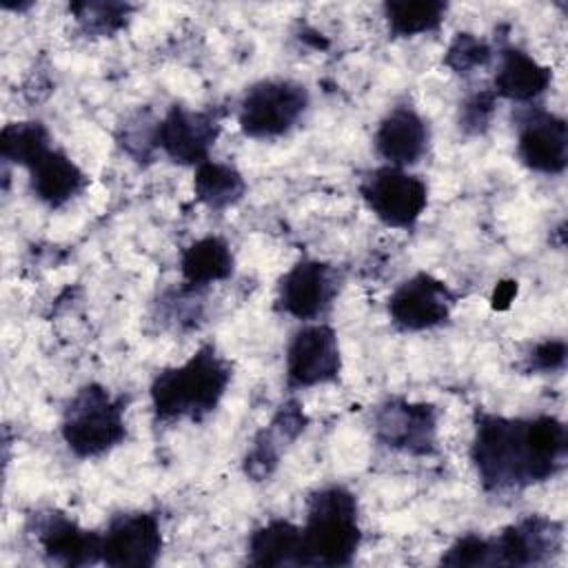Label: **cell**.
<instances>
[{
  "label": "cell",
  "instance_id": "6da1fadb",
  "mask_svg": "<svg viewBox=\"0 0 568 568\" xmlns=\"http://www.w3.org/2000/svg\"><path fill=\"white\" fill-rule=\"evenodd\" d=\"M568 433L555 415L504 417L477 413L470 459L490 493L528 488L552 479L566 464Z\"/></svg>",
  "mask_w": 568,
  "mask_h": 568
},
{
  "label": "cell",
  "instance_id": "7a4b0ae2",
  "mask_svg": "<svg viewBox=\"0 0 568 568\" xmlns=\"http://www.w3.org/2000/svg\"><path fill=\"white\" fill-rule=\"evenodd\" d=\"M231 364L213 344L200 346L186 362L160 371L151 382V406L158 422H202L226 395Z\"/></svg>",
  "mask_w": 568,
  "mask_h": 568
},
{
  "label": "cell",
  "instance_id": "3957f363",
  "mask_svg": "<svg viewBox=\"0 0 568 568\" xmlns=\"http://www.w3.org/2000/svg\"><path fill=\"white\" fill-rule=\"evenodd\" d=\"M362 544L357 497L344 486H324L308 497L302 526V566H348Z\"/></svg>",
  "mask_w": 568,
  "mask_h": 568
},
{
  "label": "cell",
  "instance_id": "277c9868",
  "mask_svg": "<svg viewBox=\"0 0 568 568\" xmlns=\"http://www.w3.org/2000/svg\"><path fill=\"white\" fill-rule=\"evenodd\" d=\"M126 402L102 384H84L62 413L60 435L80 459H95L118 448L126 437Z\"/></svg>",
  "mask_w": 568,
  "mask_h": 568
},
{
  "label": "cell",
  "instance_id": "5b68a950",
  "mask_svg": "<svg viewBox=\"0 0 568 568\" xmlns=\"http://www.w3.org/2000/svg\"><path fill=\"white\" fill-rule=\"evenodd\" d=\"M311 104L308 89L295 80L268 78L246 89L237 124L246 138L273 140L297 126Z\"/></svg>",
  "mask_w": 568,
  "mask_h": 568
},
{
  "label": "cell",
  "instance_id": "8992f818",
  "mask_svg": "<svg viewBox=\"0 0 568 568\" xmlns=\"http://www.w3.org/2000/svg\"><path fill=\"white\" fill-rule=\"evenodd\" d=\"M359 195L371 213L390 229H413L428 206L426 182L399 166H377L359 182Z\"/></svg>",
  "mask_w": 568,
  "mask_h": 568
},
{
  "label": "cell",
  "instance_id": "52a82bcc",
  "mask_svg": "<svg viewBox=\"0 0 568 568\" xmlns=\"http://www.w3.org/2000/svg\"><path fill=\"white\" fill-rule=\"evenodd\" d=\"M439 413L433 404L388 397L373 415V430L379 444L413 457H428L437 450Z\"/></svg>",
  "mask_w": 568,
  "mask_h": 568
},
{
  "label": "cell",
  "instance_id": "ba28073f",
  "mask_svg": "<svg viewBox=\"0 0 568 568\" xmlns=\"http://www.w3.org/2000/svg\"><path fill=\"white\" fill-rule=\"evenodd\" d=\"M286 386L306 390L331 384L342 373V351L333 326L308 322L297 328L286 346Z\"/></svg>",
  "mask_w": 568,
  "mask_h": 568
},
{
  "label": "cell",
  "instance_id": "9c48e42d",
  "mask_svg": "<svg viewBox=\"0 0 568 568\" xmlns=\"http://www.w3.org/2000/svg\"><path fill=\"white\" fill-rule=\"evenodd\" d=\"M220 131L222 124L213 111L173 104L164 118L153 124V146L175 164L197 166L209 160Z\"/></svg>",
  "mask_w": 568,
  "mask_h": 568
},
{
  "label": "cell",
  "instance_id": "30bf717a",
  "mask_svg": "<svg viewBox=\"0 0 568 568\" xmlns=\"http://www.w3.org/2000/svg\"><path fill=\"white\" fill-rule=\"evenodd\" d=\"M342 277L335 266L322 260H300L293 264L277 284V308L295 320L315 322L328 313Z\"/></svg>",
  "mask_w": 568,
  "mask_h": 568
},
{
  "label": "cell",
  "instance_id": "8fae6325",
  "mask_svg": "<svg viewBox=\"0 0 568 568\" xmlns=\"http://www.w3.org/2000/svg\"><path fill=\"white\" fill-rule=\"evenodd\" d=\"M455 302L457 297L446 282L419 271L390 293L388 317L399 331L422 333L446 324Z\"/></svg>",
  "mask_w": 568,
  "mask_h": 568
},
{
  "label": "cell",
  "instance_id": "7c38bea8",
  "mask_svg": "<svg viewBox=\"0 0 568 568\" xmlns=\"http://www.w3.org/2000/svg\"><path fill=\"white\" fill-rule=\"evenodd\" d=\"M517 158L541 175H561L568 166V124L561 115L528 106L517 115Z\"/></svg>",
  "mask_w": 568,
  "mask_h": 568
},
{
  "label": "cell",
  "instance_id": "4fadbf2b",
  "mask_svg": "<svg viewBox=\"0 0 568 568\" xmlns=\"http://www.w3.org/2000/svg\"><path fill=\"white\" fill-rule=\"evenodd\" d=\"M162 552L160 517L149 510L120 513L102 532V564L113 568H149Z\"/></svg>",
  "mask_w": 568,
  "mask_h": 568
},
{
  "label": "cell",
  "instance_id": "5bb4252c",
  "mask_svg": "<svg viewBox=\"0 0 568 568\" xmlns=\"http://www.w3.org/2000/svg\"><path fill=\"white\" fill-rule=\"evenodd\" d=\"M490 544L493 566H541L559 555L564 526L541 515H528L490 537Z\"/></svg>",
  "mask_w": 568,
  "mask_h": 568
},
{
  "label": "cell",
  "instance_id": "9a60e30c",
  "mask_svg": "<svg viewBox=\"0 0 568 568\" xmlns=\"http://www.w3.org/2000/svg\"><path fill=\"white\" fill-rule=\"evenodd\" d=\"M36 541L40 544L44 557L53 564L78 568L102 561V535L82 528L78 521L69 519L64 513L47 510L36 515L33 524Z\"/></svg>",
  "mask_w": 568,
  "mask_h": 568
},
{
  "label": "cell",
  "instance_id": "2e32d148",
  "mask_svg": "<svg viewBox=\"0 0 568 568\" xmlns=\"http://www.w3.org/2000/svg\"><path fill=\"white\" fill-rule=\"evenodd\" d=\"M308 417L297 399L284 402L271 422L253 437L244 455V473L253 481L268 479L280 466L286 448L304 433Z\"/></svg>",
  "mask_w": 568,
  "mask_h": 568
},
{
  "label": "cell",
  "instance_id": "e0dca14e",
  "mask_svg": "<svg viewBox=\"0 0 568 568\" xmlns=\"http://www.w3.org/2000/svg\"><path fill=\"white\" fill-rule=\"evenodd\" d=\"M373 142L375 151L386 164L406 169L410 164H417L426 153L430 142V129L428 122L413 106L399 104L379 120Z\"/></svg>",
  "mask_w": 568,
  "mask_h": 568
},
{
  "label": "cell",
  "instance_id": "ac0fdd59",
  "mask_svg": "<svg viewBox=\"0 0 568 568\" xmlns=\"http://www.w3.org/2000/svg\"><path fill=\"white\" fill-rule=\"evenodd\" d=\"M31 193L47 206L60 209L89 184L87 173L60 149L51 146L29 169Z\"/></svg>",
  "mask_w": 568,
  "mask_h": 568
},
{
  "label": "cell",
  "instance_id": "d6986e66",
  "mask_svg": "<svg viewBox=\"0 0 568 568\" xmlns=\"http://www.w3.org/2000/svg\"><path fill=\"white\" fill-rule=\"evenodd\" d=\"M552 73L546 64L517 47H504L495 73V95L530 104L550 87Z\"/></svg>",
  "mask_w": 568,
  "mask_h": 568
},
{
  "label": "cell",
  "instance_id": "ffe728a7",
  "mask_svg": "<svg viewBox=\"0 0 568 568\" xmlns=\"http://www.w3.org/2000/svg\"><path fill=\"white\" fill-rule=\"evenodd\" d=\"M235 266L231 246L220 235H204L191 242L180 255L182 280L189 288H204L231 277Z\"/></svg>",
  "mask_w": 568,
  "mask_h": 568
},
{
  "label": "cell",
  "instance_id": "44dd1931",
  "mask_svg": "<svg viewBox=\"0 0 568 568\" xmlns=\"http://www.w3.org/2000/svg\"><path fill=\"white\" fill-rule=\"evenodd\" d=\"M253 566H302V526L288 519H271L255 528L246 544Z\"/></svg>",
  "mask_w": 568,
  "mask_h": 568
},
{
  "label": "cell",
  "instance_id": "7402d4cb",
  "mask_svg": "<svg viewBox=\"0 0 568 568\" xmlns=\"http://www.w3.org/2000/svg\"><path fill=\"white\" fill-rule=\"evenodd\" d=\"M193 193L206 209L226 211L244 197L246 182L235 166L209 158L195 166Z\"/></svg>",
  "mask_w": 568,
  "mask_h": 568
},
{
  "label": "cell",
  "instance_id": "603a6c76",
  "mask_svg": "<svg viewBox=\"0 0 568 568\" xmlns=\"http://www.w3.org/2000/svg\"><path fill=\"white\" fill-rule=\"evenodd\" d=\"M382 11L393 38H415L439 29L448 4L442 0H390Z\"/></svg>",
  "mask_w": 568,
  "mask_h": 568
},
{
  "label": "cell",
  "instance_id": "cb8c5ba5",
  "mask_svg": "<svg viewBox=\"0 0 568 568\" xmlns=\"http://www.w3.org/2000/svg\"><path fill=\"white\" fill-rule=\"evenodd\" d=\"M51 149V135L42 122L24 120L4 124L0 133V155L4 162L29 169L42 153Z\"/></svg>",
  "mask_w": 568,
  "mask_h": 568
},
{
  "label": "cell",
  "instance_id": "d4e9b609",
  "mask_svg": "<svg viewBox=\"0 0 568 568\" xmlns=\"http://www.w3.org/2000/svg\"><path fill=\"white\" fill-rule=\"evenodd\" d=\"M69 11L75 16L84 33L104 38L126 27L133 7L126 2H73Z\"/></svg>",
  "mask_w": 568,
  "mask_h": 568
},
{
  "label": "cell",
  "instance_id": "484cf974",
  "mask_svg": "<svg viewBox=\"0 0 568 568\" xmlns=\"http://www.w3.org/2000/svg\"><path fill=\"white\" fill-rule=\"evenodd\" d=\"M493 58V49L486 40L475 33L462 31L453 38L444 53V64L457 75H470L477 69L486 67Z\"/></svg>",
  "mask_w": 568,
  "mask_h": 568
},
{
  "label": "cell",
  "instance_id": "4316f807",
  "mask_svg": "<svg viewBox=\"0 0 568 568\" xmlns=\"http://www.w3.org/2000/svg\"><path fill=\"white\" fill-rule=\"evenodd\" d=\"M444 566H493V544L490 537H481L468 532L450 544V548L442 555Z\"/></svg>",
  "mask_w": 568,
  "mask_h": 568
},
{
  "label": "cell",
  "instance_id": "83f0119b",
  "mask_svg": "<svg viewBox=\"0 0 568 568\" xmlns=\"http://www.w3.org/2000/svg\"><path fill=\"white\" fill-rule=\"evenodd\" d=\"M497 106V95L493 89L477 91L468 95L459 106V129L468 135H479L488 129Z\"/></svg>",
  "mask_w": 568,
  "mask_h": 568
},
{
  "label": "cell",
  "instance_id": "f1b7e54d",
  "mask_svg": "<svg viewBox=\"0 0 568 568\" xmlns=\"http://www.w3.org/2000/svg\"><path fill=\"white\" fill-rule=\"evenodd\" d=\"M568 357V346L561 337H550L539 344L528 355V368L537 373H555L566 366Z\"/></svg>",
  "mask_w": 568,
  "mask_h": 568
},
{
  "label": "cell",
  "instance_id": "f546056e",
  "mask_svg": "<svg viewBox=\"0 0 568 568\" xmlns=\"http://www.w3.org/2000/svg\"><path fill=\"white\" fill-rule=\"evenodd\" d=\"M517 291H519V286H517L515 280H501V282L495 286L493 297H490L493 308H495V311H506V308L515 302Z\"/></svg>",
  "mask_w": 568,
  "mask_h": 568
}]
</instances>
